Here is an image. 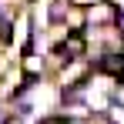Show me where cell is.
<instances>
[{
    "label": "cell",
    "instance_id": "6da1fadb",
    "mask_svg": "<svg viewBox=\"0 0 124 124\" xmlns=\"http://www.w3.org/2000/svg\"><path fill=\"white\" fill-rule=\"evenodd\" d=\"M101 70L111 77H124V54H107L101 61Z\"/></svg>",
    "mask_w": 124,
    "mask_h": 124
},
{
    "label": "cell",
    "instance_id": "7a4b0ae2",
    "mask_svg": "<svg viewBox=\"0 0 124 124\" xmlns=\"http://www.w3.org/2000/svg\"><path fill=\"white\" fill-rule=\"evenodd\" d=\"M81 50H84V37H67V40H64V54L77 57Z\"/></svg>",
    "mask_w": 124,
    "mask_h": 124
},
{
    "label": "cell",
    "instance_id": "3957f363",
    "mask_svg": "<svg viewBox=\"0 0 124 124\" xmlns=\"http://www.w3.org/2000/svg\"><path fill=\"white\" fill-rule=\"evenodd\" d=\"M70 3H74V7H81V3H94V0H70Z\"/></svg>",
    "mask_w": 124,
    "mask_h": 124
},
{
    "label": "cell",
    "instance_id": "277c9868",
    "mask_svg": "<svg viewBox=\"0 0 124 124\" xmlns=\"http://www.w3.org/2000/svg\"><path fill=\"white\" fill-rule=\"evenodd\" d=\"M7 124H20V121H17V117H10V121H7Z\"/></svg>",
    "mask_w": 124,
    "mask_h": 124
}]
</instances>
